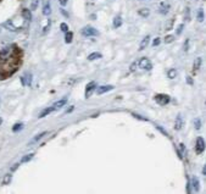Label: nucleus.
Returning <instances> with one entry per match:
<instances>
[{"instance_id": "nucleus-1", "label": "nucleus", "mask_w": 206, "mask_h": 194, "mask_svg": "<svg viewBox=\"0 0 206 194\" xmlns=\"http://www.w3.org/2000/svg\"><path fill=\"white\" fill-rule=\"evenodd\" d=\"M138 66H139V68L146 70V71H150V70L153 68V64H151V61L149 60L148 58H142L138 61Z\"/></svg>"}, {"instance_id": "nucleus-2", "label": "nucleus", "mask_w": 206, "mask_h": 194, "mask_svg": "<svg viewBox=\"0 0 206 194\" xmlns=\"http://www.w3.org/2000/svg\"><path fill=\"white\" fill-rule=\"evenodd\" d=\"M82 34L84 37H95V36H98V31L91 26H85L82 29Z\"/></svg>"}, {"instance_id": "nucleus-3", "label": "nucleus", "mask_w": 206, "mask_h": 194, "mask_svg": "<svg viewBox=\"0 0 206 194\" xmlns=\"http://www.w3.org/2000/svg\"><path fill=\"white\" fill-rule=\"evenodd\" d=\"M170 100L171 99H170V97H168L167 94H157V95H155V101L159 105H161V106L168 104V103H170Z\"/></svg>"}, {"instance_id": "nucleus-4", "label": "nucleus", "mask_w": 206, "mask_h": 194, "mask_svg": "<svg viewBox=\"0 0 206 194\" xmlns=\"http://www.w3.org/2000/svg\"><path fill=\"white\" fill-rule=\"evenodd\" d=\"M195 149H196V153H198V154H201V153L205 150V142H204V138H202V137H198Z\"/></svg>"}, {"instance_id": "nucleus-5", "label": "nucleus", "mask_w": 206, "mask_h": 194, "mask_svg": "<svg viewBox=\"0 0 206 194\" xmlns=\"http://www.w3.org/2000/svg\"><path fill=\"white\" fill-rule=\"evenodd\" d=\"M114 85H111V84H107V85H101V87H99V88H97V93H98V95H101V94H104V93H106V92H110V91H112L114 89Z\"/></svg>"}, {"instance_id": "nucleus-6", "label": "nucleus", "mask_w": 206, "mask_h": 194, "mask_svg": "<svg viewBox=\"0 0 206 194\" xmlns=\"http://www.w3.org/2000/svg\"><path fill=\"white\" fill-rule=\"evenodd\" d=\"M95 88H97V83H95V82H90V83H88L87 87H85V98H89V97L91 95L93 91H94Z\"/></svg>"}, {"instance_id": "nucleus-7", "label": "nucleus", "mask_w": 206, "mask_h": 194, "mask_svg": "<svg viewBox=\"0 0 206 194\" xmlns=\"http://www.w3.org/2000/svg\"><path fill=\"white\" fill-rule=\"evenodd\" d=\"M182 127H183V117H182V115L179 114V115L176 117L175 128H176V131H181V130H182Z\"/></svg>"}, {"instance_id": "nucleus-8", "label": "nucleus", "mask_w": 206, "mask_h": 194, "mask_svg": "<svg viewBox=\"0 0 206 194\" xmlns=\"http://www.w3.org/2000/svg\"><path fill=\"white\" fill-rule=\"evenodd\" d=\"M149 40H150V37H149V36L144 37V38L142 39V42H140V45H139V50H144V49H146V46L149 45Z\"/></svg>"}, {"instance_id": "nucleus-9", "label": "nucleus", "mask_w": 206, "mask_h": 194, "mask_svg": "<svg viewBox=\"0 0 206 194\" xmlns=\"http://www.w3.org/2000/svg\"><path fill=\"white\" fill-rule=\"evenodd\" d=\"M66 103H67V99H61V100H59V101H56V103L52 105V108H54V110H58V109L65 106Z\"/></svg>"}, {"instance_id": "nucleus-10", "label": "nucleus", "mask_w": 206, "mask_h": 194, "mask_svg": "<svg viewBox=\"0 0 206 194\" xmlns=\"http://www.w3.org/2000/svg\"><path fill=\"white\" fill-rule=\"evenodd\" d=\"M103 55L101 52H91V54L88 55V60L89 61H93V60H97V59H101Z\"/></svg>"}, {"instance_id": "nucleus-11", "label": "nucleus", "mask_w": 206, "mask_h": 194, "mask_svg": "<svg viewBox=\"0 0 206 194\" xmlns=\"http://www.w3.org/2000/svg\"><path fill=\"white\" fill-rule=\"evenodd\" d=\"M189 183H190V187H193L195 192L199 190V180L196 177H193L192 181H189Z\"/></svg>"}, {"instance_id": "nucleus-12", "label": "nucleus", "mask_w": 206, "mask_h": 194, "mask_svg": "<svg viewBox=\"0 0 206 194\" xmlns=\"http://www.w3.org/2000/svg\"><path fill=\"white\" fill-rule=\"evenodd\" d=\"M54 111V108L51 106V108H46V109H44L40 114H39V118H43V117H45L46 115H49V114H51Z\"/></svg>"}, {"instance_id": "nucleus-13", "label": "nucleus", "mask_w": 206, "mask_h": 194, "mask_svg": "<svg viewBox=\"0 0 206 194\" xmlns=\"http://www.w3.org/2000/svg\"><path fill=\"white\" fill-rule=\"evenodd\" d=\"M167 76H168V78H170V79L176 78V76H177V70L176 68H170L167 71Z\"/></svg>"}, {"instance_id": "nucleus-14", "label": "nucleus", "mask_w": 206, "mask_h": 194, "mask_svg": "<svg viewBox=\"0 0 206 194\" xmlns=\"http://www.w3.org/2000/svg\"><path fill=\"white\" fill-rule=\"evenodd\" d=\"M114 28H118V27H121V25H122V19H121V16H116L115 19H114Z\"/></svg>"}, {"instance_id": "nucleus-15", "label": "nucleus", "mask_w": 206, "mask_h": 194, "mask_svg": "<svg viewBox=\"0 0 206 194\" xmlns=\"http://www.w3.org/2000/svg\"><path fill=\"white\" fill-rule=\"evenodd\" d=\"M45 134H46V132H42V133H39V134H37V136L31 140V142H29V144H34L35 142H38V140H39V139H42Z\"/></svg>"}, {"instance_id": "nucleus-16", "label": "nucleus", "mask_w": 206, "mask_h": 194, "mask_svg": "<svg viewBox=\"0 0 206 194\" xmlns=\"http://www.w3.org/2000/svg\"><path fill=\"white\" fill-rule=\"evenodd\" d=\"M200 66H201V58H198V59L194 61V65H193L194 71H198V70L200 68Z\"/></svg>"}, {"instance_id": "nucleus-17", "label": "nucleus", "mask_w": 206, "mask_h": 194, "mask_svg": "<svg viewBox=\"0 0 206 194\" xmlns=\"http://www.w3.org/2000/svg\"><path fill=\"white\" fill-rule=\"evenodd\" d=\"M50 12H51L50 4H46V5L44 6V9H43V15H45V16H49V15H50Z\"/></svg>"}, {"instance_id": "nucleus-18", "label": "nucleus", "mask_w": 206, "mask_h": 194, "mask_svg": "<svg viewBox=\"0 0 206 194\" xmlns=\"http://www.w3.org/2000/svg\"><path fill=\"white\" fill-rule=\"evenodd\" d=\"M72 38H73V34H72L71 32H67V33H66V37H65V42L68 44V43L72 42Z\"/></svg>"}, {"instance_id": "nucleus-19", "label": "nucleus", "mask_w": 206, "mask_h": 194, "mask_svg": "<svg viewBox=\"0 0 206 194\" xmlns=\"http://www.w3.org/2000/svg\"><path fill=\"white\" fill-rule=\"evenodd\" d=\"M149 13H150L149 9H142V10H139V15H140V16H143V17L149 16Z\"/></svg>"}, {"instance_id": "nucleus-20", "label": "nucleus", "mask_w": 206, "mask_h": 194, "mask_svg": "<svg viewBox=\"0 0 206 194\" xmlns=\"http://www.w3.org/2000/svg\"><path fill=\"white\" fill-rule=\"evenodd\" d=\"M168 9H170V5H166V4H162L161 5V7H160V12L161 13H167V11H168Z\"/></svg>"}, {"instance_id": "nucleus-21", "label": "nucleus", "mask_w": 206, "mask_h": 194, "mask_svg": "<svg viewBox=\"0 0 206 194\" xmlns=\"http://www.w3.org/2000/svg\"><path fill=\"white\" fill-rule=\"evenodd\" d=\"M198 21L199 22H202L204 21V11H202V9H200L198 11Z\"/></svg>"}, {"instance_id": "nucleus-22", "label": "nucleus", "mask_w": 206, "mask_h": 194, "mask_svg": "<svg viewBox=\"0 0 206 194\" xmlns=\"http://www.w3.org/2000/svg\"><path fill=\"white\" fill-rule=\"evenodd\" d=\"M10 182H11V175H6L5 177H4V180H3V184L6 186V184H9Z\"/></svg>"}, {"instance_id": "nucleus-23", "label": "nucleus", "mask_w": 206, "mask_h": 194, "mask_svg": "<svg viewBox=\"0 0 206 194\" xmlns=\"http://www.w3.org/2000/svg\"><path fill=\"white\" fill-rule=\"evenodd\" d=\"M22 127H23L22 123H16V125L13 126V128H12V131H13V132H17V131L22 130Z\"/></svg>"}, {"instance_id": "nucleus-24", "label": "nucleus", "mask_w": 206, "mask_h": 194, "mask_svg": "<svg viewBox=\"0 0 206 194\" xmlns=\"http://www.w3.org/2000/svg\"><path fill=\"white\" fill-rule=\"evenodd\" d=\"M175 40V36H167L166 38H165V43L166 44H170V43H172Z\"/></svg>"}, {"instance_id": "nucleus-25", "label": "nucleus", "mask_w": 206, "mask_h": 194, "mask_svg": "<svg viewBox=\"0 0 206 194\" xmlns=\"http://www.w3.org/2000/svg\"><path fill=\"white\" fill-rule=\"evenodd\" d=\"M32 157H33V154H28V155H26L25 157H22L21 163H27V161H29V160H31Z\"/></svg>"}, {"instance_id": "nucleus-26", "label": "nucleus", "mask_w": 206, "mask_h": 194, "mask_svg": "<svg viewBox=\"0 0 206 194\" xmlns=\"http://www.w3.org/2000/svg\"><path fill=\"white\" fill-rule=\"evenodd\" d=\"M38 1H39V0H32L31 10H35V9H37V6H38Z\"/></svg>"}, {"instance_id": "nucleus-27", "label": "nucleus", "mask_w": 206, "mask_h": 194, "mask_svg": "<svg viewBox=\"0 0 206 194\" xmlns=\"http://www.w3.org/2000/svg\"><path fill=\"white\" fill-rule=\"evenodd\" d=\"M194 126H195L196 130H200V128H201V121H200L199 118H196V120L194 121Z\"/></svg>"}, {"instance_id": "nucleus-28", "label": "nucleus", "mask_w": 206, "mask_h": 194, "mask_svg": "<svg viewBox=\"0 0 206 194\" xmlns=\"http://www.w3.org/2000/svg\"><path fill=\"white\" fill-rule=\"evenodd\" d=\"M60 28H61V31L65 32V33L68 32V26H67L66 23H61V25H60Z\"/></svg>"}, {"instance_id": "nucleus-29", "label": "nucleus", "mask_w": 206, "mask_h": 194, "mask_svg": "<svg viewBox=\"0 0 206 194\" xmlns=\"http://www.w3.org/2000/svg\"><path fill=\"white\" fill-rule=\"evenodd\" d=\"M156 128H157V130H159V131H160V132H161L163 136H166V137H168V136H170V134H168V133H167V132H166V131H165V130H163L161 126H156Z\"/></svg>"}, {"instance_id": "nucleus-30", "label": "nucleus", "mask_w": 206, "mask_h": 194, "mask_svg": "<svg viewBox=\"0 0 206 194\" xmlns=\"http://www.w3.org/2000/svg\"><path fill=\"white\" fill-rule=\"evenodd\" d=\"M23 16L26 17L27 20H31V12L28 10H23Z\"/></svg>"}, {"instance_id": "nucleus-31", "label": "nucleus", "mask_w": 206, "mask_h": 194, "mask_svg": "<svg viewBox=\"0 0 206 194\" xmlns=\"http://www.w3.org/2000/svg\"><path fill=\"white\" fill-rule=\"evenodd\" d=\"M137 66H138V62H133L132 65H130V71H132V72L136 71V67H137Z\"/></svg>"}, {"instance_id": "nucleus-32", "label": "nucleus", "mask_w": 206, "mask_h": 194, "mask_svg": "<svg viewBox=\"0 0 206 194\" xmlns=\"http://www.w3.org/2000/svg\"><path fill=\"white\" fill-rule=\"evenodd\" d=\"M183 27H184V25H183V23L178 26V28H177V34H181V33H182V31H183Z\"/></svg>"}, {"instance_id": "nucleus-33", "label": "nucleus", "mask_w": 206, "mask_h": 194, "mask_svg": "<svg viewBox=\"0 0 206 194\" xmlns=\"http://www.w3.org/2000/svg\"><path fill=\"white\" fill-rule=\"evenodd\" d=\"M160 44V38H156V39H154V42H153V46H157Z\"/></svg>"}, {"instance_id": "nucleus-34", "label": "nucleus", "mask_w": 206, "mask_h": 194, "mask_svg": "<svg viewBox=\"0 0 206 194\" xmlns=\"http://www.w3.org/2000/svg\"><path fill=\"white\" fill-rule=\"evenodd\" d=\"M133 116H134L136 118H139V120H143V121H148V118H145V117H142V116H139V115H137V114H133Z\"/></svg>"}, {"instance_id": "nucleus-35", "label": "nucleus", "mask_w": 206, "mask_h": 194, "mask_svg": "<svg viewBox=\"0 0 206 194\" xmlns=\"http://www.w3.org/2000/svg\"><path fill=\"white\" fill-rule=\"evenodd\" d=\"M60 4H61L62 6H65V5L67 4V0H60Z\"/></svg>"}, {"instance_id": "nucleus-36", "label": "nucleus", "mask_w": 206, "mask_h": 194, "mask_svg": "<svg viewBox=\"0 0 206 194\" xmlns=\"http://www.w3.org/2000/svg\"><path fill=\"white\" fill-rule=\"evenodd\" d=\"M202 173H204V175H206V167H204V169H202Z\"/></svg>"}, {"instance_id": "nucleus-37", "label": "nucleus", "mask_w": 206, "mask_h": 194, "mask_svg": "<svg viewBox=\"0 0 206 194\" xmlns=\"http://www.w3.org/2000/svg\"><path fill=\"white\" fill-rule=\"evenodd\" d=\"M1 122H3V120H1V118H0V123H1Z\"/></svg>"}]
</instances>
